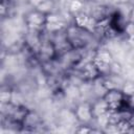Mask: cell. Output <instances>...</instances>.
<instances>
[{"label":"cell","instance_id":"6da1fadb","mask_svg":"<svg viewBox=\"0 0 134 134\" xmlns=\"http://www.w3.org/2000/svg\"><path fill=\"white\" fill-rule=\"evenodd\" d=\"M66 35L70 46L74 49H86L93 39L92 32L85 28L79 27L75 24H69L67 26Z\"/></svg>","mask_w":134,"mask_h":134},{"label":"cell","instance_id":"7a4b0ae2","mask_svg":"<svg viewBox=\"0 0 134 134\" xmlns=\"http://www.w3.org/2000/svg\"><path fill=\"white\" fill-rule=\"evenodd\" d=\"M73 111L79 124L90 125L94 120V116L92 113V104L90 100L84 99L77 102L73 108Z\"/></svg>","mask_w":134,"mask_h":134},{"label":"cell","instance_id":"3957f363","mask_svg":"<svg viewBox=\"0 0 134 134\" xmlns=\"http://www.w3.org/2000/svg\"><path fill=\"white\" fill-rule=\"evenodd\" d=\"M24 22L26 28L29 30H43L46 24V15L34 8L26 13L24 16Z\"/></svg>","mask_w":134,"mask_h":134},{"label":"cell","instance_id":"277c9868","mask_svg":"<svg viewBox=\"0 0 134 134\" xmlns=\"http://www.w3.org/2000/svg\"><path fill=\"white\" fill-rule=\"evenodd\" d=\"M104 98L108 103L110 110H120L129 108L127 104V97L124 95L120 89L108 90L107 93L104 95Z\"/></svg>","mask_w":134,"mask_h":134},{"label":"cell","instance_id":"5b68a950","mask_svg":"<svg viewBox=\"0 0 134 134\" xmlns=\"http://www.w3.org/2000/svg\"><path fill=\"white\" fill-rule=\"evenodd\" d=\"M79 68H73L76 69V72L80 74V76L84 80V81H94L95 79H97L98 76H100L99 71L97 70L95 64L93 63L92 60H88V61H83L79 66Z\"/></svg>","mask_w":134,"mask_h":134},{"label":"cell","instance_id":"8992f818","mask_svg":"<svg viewBox=\"0 0 134 134\" xmlns=\"http://www.w3.org/2000/svg\"><path fill=\"white\" fill-rule=\"evenodd\" d=\"M43 126V119L41 117V115L32 110L29 109L28 113L26 114L23 122H22V129L26 130V131H36L38 128Z\"/></svg>","mask_w":134,"mask_h":134},{"label":"cell","instance_id":"52a82bcc","mask_svg":"<svg viewBox=\"0 0 134 134\" xmlns=\"http://www.w3.org/2000/svg\"><path fill=\"white\" fill-rule=\"evenodd\" d=\"M63 90H64L66 100H70V102L75 103V102H80V99H82V93H81L80 87L77 85L67 83L63 87Z\"/></svg>","mask_w":134,"mask_h":134},{"label":"cell","instance_id":"ba28073f","mask_svg":"<svg viewBox=\"0 0 134 134\" xmlns=\"http://www.w3.org/2000/svg\"><path fill=\"white\" fill-rule=\"evenodd\" d=\"M111 14H112V12H110L109 7L107 5H104V4H96V5H94L91 8L90 13H89V15L92 18H94L97 22L108 19Z\"/></svg>","mask_w":134,"mask_h":134},{"label":"cell","instance_id":"9c48e42d","mask_svg":"<svg viewBox=\"0 0 134 134\" xmlns=\"http://www.w3.org/2000/svg\"><path fill=\"white\" fill-rule=\"evenodd\" d=\"M92 113H93V116L94 118L102 115V114H105L107 113L110 108H109V105L108 103L105 100L104 97H98V98H94L92 102Z\"/></svg>","mask_w":134,"mask_h":134},{"label":"cell","instance_id":"30bf717a","mask_svg":"<svg viewBox=\"0 0 134 134\" xmlns=\"http://www.w3.org/2000/svg\"><path fill=\"white\" fill-rule=\"evenodd\" d=\"M29 109L26 105H21V106H15V108L13 109L12 113L8 115V117L10 119H13L14 121L18 122V124H21L23 122L26 114L28 113Z\"/></svg>","mask_w":134,"mask_h":134},{"label":"cell","instance_id":"8fae6325","mask_svg":"<svg viewBox=\"0 0 134 134\" xmlns=\"http://www.w3.org/2000/svg\"><path fill=\"white\" fill-rule=\"evenodd\" d=\"M92 89H93V95L94 98H98V97H104V95L107 93L108 89L105 86L103 76H98L97 79H95L94 81H92Z\"/></svg>","mask_w":134,"mask_h":134},{"label":"cell","instance_id":"7c38bea8","mask_svg":"<svg viewBox=\"0 0 134 134\" xmlns=\"http://www.w3.org/2000/svg\"><path fill=\"white\" fill-rule=\"evenodd\" d=\"M93 58H96L103 62H106V63H109L111 64L115 59H114V55L113 53L110 51L109 48H105V47H99V48H96L94 50V55Z\"/></svg>","mask_w":134,"mask_h":134},{"label":"cell","instance_id":"4fadbf2b","mask_svg":"<svg viewBox=\"0 0 134 134\" xmlns=\"http://www.w3.org/2000/svg\"><path fill=\"white\" fill-rule=\"evenodd\" d=\"M68 25L69 24L66 21H60V22H53V23H46L45 26H44V30L48 35H51V34H55L58 31H61V30L66 29Z\"/></svg>","mask_w":134,"mask_h":134},{"label":"cell","instance_id":"5bb4252c","mask_svg":"<svg viewBox=\"0 0 134 134\" xmlns=\"http://www.w3.org/2000/svg\"><path fill=\"white\" fill-rule=\"evenodd\" d=\"M89 20H90V15H89V13H87L85 10H82V12L73 15V24H75L79 27L86 28Z\"/></svg>","mask_w":134,"mask_h":134},{"label":"cell","instance_id":"9a60e30c","mask_svg":"<svg viewBox=\"0 0 134 134\" xmlns=\"http://www.w3.org/2000/svg\"><path fill=\"white\" fill-rule=\"evenodd\" d=\"M54 8H55V0H45L36 9H38L39 12L47 15V14L53 13L54 12Z\"/></svg>","mask_w":134,"mask_h":134},{"label":"cell","instance_id":"2e32d148","mask_svg":"<svg viewBox=\"0 0 134 134\" xmlns=\"http://www.w3.org/2000/svg\"><path fill=\"white\" fill-rule=\"evenodd\" d=\"M93 63L95 64L97 70L99 71L100 75H107L110 73V64L109 63H106V62H103L96 58H93L92 59Z\"/></svg>","mask_w":134,"mask_h":134},{"label":"cell","instance_id":"e0dca14e","mask_svg":"<svg viewBox=\"0 0 134 134\" xmlns=\"http://www.w3.org/2000/svg\"><path fill=\"white\" fill-rule=\"evenodd\" d=\"M12 95H13V89L9 87L2 88L0 92V103L1 104H8L12 102Z\"/></svg>","mask_w":134,"mask_h":134},{"label":"cell","instance_id":"ac0fdd59","mask_svg":"<svg viewBox=\"0 0 134 134\" xmlns=\"http://www.w3.org/2000/svg\"><path fill=\"white\" fill-rule=\"evenodd\" d=\"M120 90H121V92L124 93V95L126 97H129L132 94H134V81L126 80V82L124 83Z\"/></svg>","mask_w":134,"mask_h":134},{"label":"cell","instance_id":"d6986e66","mask_svg":"<svg viewBox=\"0 0 134 134\" xmlns=\"http://www.w3.org/2000/svg\"><path fill=\"white\" fill-rule=\"evenodd\" d=\"M83 7H84V2L81 1V0H71L70 3H69V12L72 14V15H75L80 12L83 10Z\"/></svg>","mask_w":134,"mask_h":134},{"label":"cell","instance_id":"ffe728a7","mask_svg":"<svg viewBox=\"0 0 134 134\" xmlns=\"http://www.w3.org/2000/svg\"><path fill=\"white\" fill-rule=\"evenodd\" d=\"M14 105L16 106H21V105H25V102H24V95L22 92L20 91H16V90H13V95H12V102Z\"/></svg>","mask_w":134,"mask_h":134},{"label":"cell","instance_id":"44dd1931","mask_svg":"<svg viewBox=\"0 0 134 134\" xmlns=\"http://www.w3.org/2000/svg\"><path fill=\"white\" fill-rule=\"evenodd\" d=\"M60 21H66L59 13H50L46 15V23H53V22H60Z\"/></svg>","mask_w":134,"mask_h":134},{"label":"cell","instance_id":"7402d4cb","mask_svg":"<svg viewBox=\"0 0 134 134\" xmlns=\"http://www.w3.org/2000/svg\"><path fill=\"white\" fill-rule=\"evenodd\" d=\"M122 71H124L122 65L119 62L114 60L110 64V73H112V74H122Z\"/></svg>","mask_w":134,"mask_h":134},{"label":"cell","instance_id":"603a6c76","mask_svg":"<svg viewBox=\"0 0 134 134\" xmlns=\"http://www.w3.org/2000/svg\"><path fill=\"white\" fill-rule=\"evenodd\" d=\"M122 34L126 35V38L127 39L134 38V23L128 21V23L125 26V29H124V32Z\"/></svg>","mask_w":134,"mask_h":134},{"label":"cell","instance_id":"cb8c5ba5","mask_svg":"<svg viewBox=\"0 0 134 134\" xmlns=\"http://www.w3.org/2000/svg\"><path fill=\"white\" fill-rule=\"evenodd\" d=\"M45 0H27V4L29 6H31L32 8H37L39 5H41Z\"/></svg>","mask_w":134,"mask_h":134},{"label":"cell","instance_id":"d4e9b609","mask_svg":"<svg viewBox=\"0 0 134 134\" xmlns=\"http://www.w3.org/2000/svg\"><path fill=\"white\" fill-rule=\"evenodd\" d=\"M127 104H128V107L131 110H134V94L127 97Z\"/></svg>","mask_w":134,"mask_h":134},{"label":"cell","instance_id":"484cf974","mask_svg":"<svg viewBox=\"0 0 134 134\" xmlns=\"http://www.w3.org/2000/svg\"><path fill=\"white\" fill-rule=\"evenodd\" d=\"M115 5H122V4H128L130 3V0H111Z\"/></svg>","mask_w":134,"mask_h":134},{"label":"cell","instance_id":"4316f807","mask_svg":"<svg viewBox=\"0 0 134 134\" xmlns=\"http://www.w3.org/2000/svg\"><path fill=\"white\" fill-rule=\"evenodd\" d=\"M129 21L134 23V6H133V7L131 8V10H130V14H129Z\"/></svg>","mask_w":134,"mask_h":134},{"label":"cell","instance_id":"83f0119b","mask_svg":"<svg viewBox=\"0 0 134 134\" xmlns=\"http://www.w3.org/2000/svg\"><path fill=\"white\" fill-rule=\"evenodd\" d=\"M130 4H131L132 6H134V0H130Z\"/></svg>","mask_w":134,"mask_h":134},{"label":"cell","instance_id":"f1b7e54d","mask_svg":"<svg viewBox=\"0 0 134 134\" xmlns=\"http://www.w3.org/2000/svg\"><path fill=\"white\" fill-rule=\"evenodd\" d=\"M25 1H27V0H25Z\"/></svg>","mask_w":134,"mask_h":134}]
</instances>
